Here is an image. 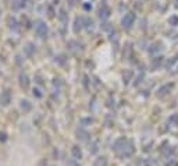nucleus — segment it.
Wrapping results in <instances>:
<instances>
[{"label":"nucleus","mask_w":178,"mask_h":166,"mask_svg":"<svg viewBox=\"0 0 178 166\" xmlns=\"http://www.w3.org/2000/svg\"><path fill=\"white\" fill-rule=\"evenodd\" d=\"M134 152H135V148H134V144L132 141H127V144L122 147V150L120 152H117L120 158H130L132 156Z\"/></svg>","instance_id":"obj_1"},{"label":"nucleus","mask_w":178,"mask_h":166,"mask_svg":"<svg viewBox=\"0 0 178 166\" xmlns=\"http://www.w3.org/2000/svg\"><path fill=\"white\" fill-rule=\"evenodd\" d=\"M134 21H135V14H134V13H128V14H125L124 18H122V27L125 29H130L131 27H132Z\"/></svg>","instance_id":"obj_2"},{"label":"nucleus","mask_w":178,"mask_h":166,"mask_svg":"<svg viewBox=\"0 0 178 166\" xmlns=\"http://www.w3.org/2000/svg\"><path fill=\"white\" fill-rule=\"evenodd\" d=\"M35 31H36V34L39 35L41 38L46 37V34H47V27H46V24H44L43 21H36V25H35Z\"/></svg>","instance_id":"obj_3"},{"label":"nucleus","mask_w":178,"mask_h":166,"mask_svg":"<svg viewBox=\"0 0 178 166\" xmlns=\"http://www.w3.org/2000/svg\"><path fill=\"white\" fill-rule=\"evenodd\" d=\"M127 141H128V140H127L125 137H121V138H118V140H116L113 144V151L114 152H120V151L122 150V147L127 144Z\"/></svg>","instance_id":"obj_4"},{"label":"nucleus","mask_w":178,"mask_h":166,"mask_svg":"<svg viewBox=\"0 0 178 166\" xmlns=\"http://www.w3.org/2000/svg\"><path fill=\"white\" fill-rule=\"evenodd\" d=\"M171 89H173V84H166V85H163V87H160V88L157 89V96L159 98H163V96H166L167 93L170 92Z\"/></svg>","instance_id":"obj_5"},{"label":"nucleus","mask_w":178,"mask_h":166,"mask_svg":"<svg viewBox=\"0 0 178 166\" xmlns=\"http://www.w3.org/2000/svg\"><path fill=\"white\" fill-rule=\"evenodd\" d=\"M71 155H73V158L75 159V161H78V159H82V151L81 148L78 145H74L73 148H71Z\"/></svg>","instance_id":"obj_6"},{"label":"nucleus","mask_w":178,"mask_h":166,"mask_svg":"<svg viewBox=\"0 0 178 166\" xmlns=\"http://www.w3.org/2000/svg\"><path fill=\"white\" fill-rule=\"evenodd\" d=\"M77 135H78V140H81V141H88V137L89 134L86 133L84 129H79L77 130Z\"/></svg>","instance_id":"obj_7"},{"label":"nucleus","mask_w":178,"mask_h":166,"mask_svg":"<svg viewBox=\"0 0 178 166\" xmlns=\"http://www.w3.org/2000/svg\"><path fill=\"white\" fill-rule=\"evenodd\" d=\"M93 166H107V158L106 156H99L95 159Z\"/></svg>","instance_id":"obj_8"},{"label":"nucleus","mask_w":178,"mask_h":166,"mask_svg":"<svg viewBox=\"0 0 178 166\" xmlns=\"http://www.w3.org/2000/svg\"><path fill=\"white\" fill-rule=\"evenodd\" d=\"M110 16V10L107 6H103V7L100 8V18L102 20H106V18H109Z\"/></svg>","instance_id":"obj_9"},{"label":"nucleus","mask_w":178,"mask_h":166,"mask_svg":"<svg viewBox=\"0 0 178 166\" xmlns=\"http://www.w3.org/2000/svg\"><path fill=\"white\" fill-rule=\"evenodd\" d=\"M0 102H1L3 105H8V102H10V92H8V91H6V92L1 95V99H0Z\"/></svg>","instance_id":"obj_10"},{"label":"nucleus","mask_w":178,"mask_h":166,"mask_svg":"<svg viewBox=\"0 0 178 166\" xmlns=\"http://www.w3.org/2000/svg\"><path fill=\"white\" fill-rule=\"evenodd\" d=\"M21 109L24 110V112H29V110H31V108H32V106H31V103H29L28 101H21Z\"/></svg>","instance_id":"obj_11"},{"label":"nucleus","mask_w":178,"mask_h":166,"mask_svg":"<svg viewBox=\"0 0 178 166\" xmlns=\"http://www.w3.org/2000/svg\"><path fill=\"white\" fill-rule=\"evenodd\" d=\"M20 80H21V87H24V88H27V87H28V77H27L25 74H21Z\"/></svg>","instance_id":"obj_12"},{"label":"nucleus","mask_w":178,"mask_h":166,"mask_svg":"<svg viewBox=\"0 0 178 166\" xmlns=\"http://www.w3.org/2000/svg\"><path fill=\"white\" fill-rule=\"evenodd\" d=\"M168 22H170L171 25H178V17L177 16H173L168 18Z\"/></svg>","instance_id":"obj_13"},{"label":"nucleus","mask_w":178,"mask_h":166,"mask_svg":"<svg viewBox=\"0 0 178 166\" xmlns=\"http://www.w3.org/2000/svg\"><path fill=\"white\" fill-rule=\"evenodd\" d=\"M67 166H81V165L75 159H70V161H67Z\"/></svg>","instance_id":"obj_14"},{"label":"nucleus","mask_w":178,"mask_h":166,"mask_svg":"<svg viewBox=\"0 0 178 166\" xmlns=\"http://www.w3.org/2000/svg\"><path fill=\"white\" fill-rule=\"evenodd\" d=\"M89 151H90L92 154H96V152H97V144H93V145L89 148Z\"/></svg>","instance_id":"obj_15"},{"label":"nucleus","mask_w":178,"mask_h":166,"mask_svg":"<svg viewBox=\"0 0 178 166\" xmlns=\"http://www.w3.org/2000/svg\"><path fill=\"white\" fill-rule=\"evenodd\" d=\"M7 140V134L6 133H0V142H4Z\"/></svg>","instance_id":"obj_16"},{"label":"nucleus","mask_w":178,"mask_h":166,"mask_svg":"<svg viewBox=\"0 0 178 166\" xmlns=\"http://www.w3.org/2000/svg\"><path fill=\"white\" fill-rule=\"evenodd\" d=\"M177 120H178V116H177V114H173L168 122H170V123H177Z\"/></svg>","instance_id":"obj_17"},{"label":"nucleus","mask_w":178,"mask_h":166,"mask_svg":"<svg viewBox=\"0 0 178 166\" xmlns=\"http://www.w3.org/2000/svg\"><path fill=\"white\" fill-rule=\"evenodd\" d=\"M153 48H157V50H159V46H157V45H153ZM154 52H156V49H149V53H150V55H154Z\"/></svg>","instance_id":"obj_18"},{"label":"nucleus","mask_w":178,"mask_h":166,"mask_svg":"<svg viewBox=\"0 0 178 166\" xmlns=\"http://www.w3.org/2000/svg\"><path fill=\"white\" fill-rule=\"evenodd\" d=\"M33 95H36L38 98H41V96H42V93L39 92V91H38V89H33Z\"/></svg>","instance_id":"obj_19"},{"label":"nucleus","mask_w":178,"mask_h":166,"mask_svg":"<svg viewBox=\"0 0 178 166\" xmlns=\"http://www.w3.org/2000/svg\"><path fill=\"white\" fill-rule=\"evenodd\" d=\"M93 120L92 119H84V120H82V123H84V124H85V123H92Z\"/></svg>","instance_id":"obj_20"}]
</instances>
